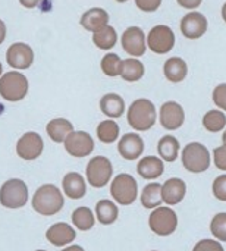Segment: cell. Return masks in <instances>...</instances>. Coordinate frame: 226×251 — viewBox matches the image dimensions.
<instances>
[{
    "label": "cell",
    "mask_w": 226,
    "mask_h": 251,
    "mask_svg": "<svg viewBox=\"0 0 226 251\" xmlns=\"http://www.w3.org/2000/svg\"><path fill=\"white\" fill-rule=\"evenodd\" d=\"M32 209L43 216H54L63 209V193L53 184H46L37 188L32 196Z\"/></svg>",
    "instance_id": "obj_1"
},
{
    "label": "cell",
    "mask_w": 226,
    "mask_h": 251,
    "mask_svg": "<svg viewBox=\"0 0 226 251\" xmlns=\"http://www.w3.org/2000/svg\"><path fill=\"white\" fill-rule=\"evenodd\" d=\"M128 124L138 132L149 131L157 122V110L149 99H137L131 103L126 113Z\"/></svg>",
    "instance_id": "obj_2"
},
{
    "label": "cell",
    "mask_w": 226,
    "mask_h": 251,
    "mask_svg": "<svg viewBox=\"0 0 226 251\" xmlns=\"http://www.w3.org/2000/svg\"><path fill=\"white\" fill-rule=\"evenodd\" d=\"M182 166L191 174H203L210 168L212 156L209 149L199 141L188 143L181 151Z\"/></svg>",
    "instance_id": "obj_3"
},
{
    "label": "cell",
    "mask_w": 226,
    "mask_h": 251,
    "mask_svg": "<svg viewBox=\"0 0 226 251\" xmlns=\"http://www.w3.org/2000/svg\"><path fill=\"white\" fill-rule=\"evenodd\" d=\"M110 196L121 206H131L138 197V184L129 174H119L110 181Z\"/></svg>",
    "instance_id": "obj_4"
},
{
    "label": "cell",
    "mask_w": 226,
    "mask_h": 251,
    "mask_svg": "<svg viewBox=\"0 0 226 251\" xmlns=\"http://www.w3.org/2000/svg\"><path fill=\"white\" fill-rule=\"evenodd\" d=\"M29 90L28 78L19 71H9L0 78V96L7 101L22 100Z\"/></svg>",
    "instance_id": "obj_5"
},
{
    "label": "cell",
    "mask_w": 226,
    "mask_h": 251,
    "mask_svg": "<svg viewBox=\"0 0 226 251\" xmlns=\"http://www.w3.org/2000/svg\"><path fill=\"white\" fill-rule=\"evenodd\" d=\"M29 191L22 179L6 181L0 188V203L6 209H21L28 203Z\"/></svg>",
    "instance_id": "obj_6"
},
{
    "label": "cell",
    "mask_w": 226,
    "mask_h": 251,
    "mask_svg": "<svg viewBox=\"0 0 226 251\" xmlns=\"http://www.w3.org/2000/svg\"><path fill=\"white\" fill-rule=\"evenodd\" d=\"M149 228L159 237H169L178 228V215L169 206H160L149 216Z\"/></svg>",
    "instance_id": "obj_7"
},
{
    "label": "cell",
    "mask_w": 226,
    "mask_h": 251,
    "mask_svg": "<svg viewBox=\"0 0 226 251\" xmlns=\"http://www.w3.org/2000/svg\"><path fill=\"white\" fill-rule=\"evenodd\" d=\"M85 176H87V182L93 188H103L112 181L113 165L107 157L96 156L88 162L85 169Z\"/></svg>",
    "instance_id": "obj_8"
},
{
    "label": "cell",
    "mask_w": 226,
    "mask_h": 251,
    "mask_svg": "<svg viewBox=\"0 0 226 251\" xmlns=\"http://www.w3.org/2000/svg\"><path fill=\"white\" fill-rule=\"evenodd\" d=\"M146 41L153 53L166 54L175 46V34L168 25H156L149 31Z\"/></svg>",
    "instance_id": "obj_9"
},
{
    "label": "cell",
    "mask_w": 226,
    "mask_h": 251,
    "mask_svg": "<svg viewBox=\"0 0 226 251\" xmlns=\"http://www.w3.org/2000/svg\"><path fill=\"white\" fill-rule=\"evenodd\" d=\"M66 153H69L72 157H87L94 150V140L93 137L85 131H72L66 140L63 141Z\"/></svg>",
    "instance_id": "obj_10"
},
{
    "label": "cell",
    "mask_w": 226,
    "mask_h": 251,
    "mask_svg": "<svg viewBox=\"0 0 226 251\" xmlns=\"http://www.w3.org/2000/svg\"><path fill=\"white\" fill-rule=\"evenodd\" d=\"M146 32L140 26H129L124 31L121 37L122 49L132 57H140L147 50Z\"/></svg>",
    "instance_id": "obj_11"
},
{
    "label": "cell",
    "mask_w": 226,
    "mask_h": 251,
    "mask_svg": "<svg viewBox=\"0 0 226 251\" xmlns=\"http://www.w3.org/2000/svg\"><path fill=\"white\" fill-rule=\"evenodd\" d=\"M44 143L40 134L29 131L25 132L16 143V154L24 160H35L41 156Z\"/></svg>",
    "instance_id": "obj_12"
},
{
    "label": "cell",
    "mask_w": 226,
    "mask_h": 251,
    "mask_svg": "<svg viewBox=\"0 0 226 251\" xmlns=\"http://www.w3.org/2000/svg\"><path fill=\"white\" fill-rule=\"evenodd\" d=\"M6 60L13 69H28L34 63V50L26 43H13L6 51Z\"/></svg>",
    "instance_id": "obj_13"
},
{
    "label": "cell",
    "mask_w": 226,
    "mask_h": 251,
    "mask_svg": "<svg viewBox=\"0 0 226 251\" xmlns=\"http://www.w3.org/2000/svg\"><path fill=\"white\" fill-rule=\"evenodd\" d=\"M160 125L168 131L179 129L185 122V112L184 107L176 101H166L160 107Z\"/></svg>",
    "instance_id": "obj_14"
},
{
    "label": "cell",
    "mask_w": 226,
    "mask_h": 251,
    "mask_svg": "<svg viewBox=\"0 0 226 251\" xmlns=\"http://www.w3.org/2000/svg\"><path fill=\"white\" fill-rule=\"evenodd\" d=\"M207 28H209L207 18L200 12H196V10L188 12L181 19V31H182L184 37H187L190 40L203 37L206 34Z\"/></svg>",
    "instance_id": "obj_15"
},
{
    "label": "cell",
    "mask_w": 226,
    "mask_h": 251,
    "mask_svg": "<svg viewBox=\"0 0 226 251\" xmlns=\"http://www.w3.org/2000/svg\"><path fill=\"white\" fill-rule=\"evenodd\" d=\"M118 151L125 160H137L144 153V141L137 132H128L121 137Z\"/></svg>",
    "instance_id": "obj_16"
},
{
    "label": "cell",
    "mask_w": 226,
    "mask_h": 251,
    "mask_svg": "<svg viewBox=\"0 0 226 251\" xmlns=\"http://www.w3.org/2000/svg\"><path fill=\"white\" fill-rule=\"evenodd\" d=\"M187 196V184L181 178H169L162 184V199L163 204L169 207L179 204Z\"/></svg>",
    "instance_id": "obj_17"
},
{
    "label": "cell",
    "mask_w": 226,
    "mask_h": 251,
    "mask_svg": "<svg viewBox=\"0 0 226 251\" xmlns=\"http://www.w3.org/2000/svg\"><path fill=\"white\" fill-rule=\"evenodd\" d=\"M46 238L54 247H65L76 238V232L71 225L65 222H57L47 229Z\"/></svg>",
    "instance_id": "obj_18"
},
{
    "label": "cell",
    "mask_w": 226,
    "mask_h": 251,
    "mask_svg": "<svg viewBox=\"0 0 226 251\" xmlns=\"http://www.w3.org/2000/svg\"><path fill=\"white\" fill-rule=\"evenodd\" d=\"M63 194L72 200H79L87 194V179L78 172H69L62 181Z\"/></svg>",
    "instance_id": "obj_19"
},
{
    "label": "cell",
    "mask_w": 226,
    "mask_h": 251,
    "mask_svg": "<svg viewBox=\"0 0 226 251\" xmlns=\"http://www.w3.org/2000/svg\"><path fill=\"white\" fill-rule=\"evenodd\" d=\"M137 172L143 179L154 181V179L160 178L165 172L163 160L160 157H156V156L141 157L138 165H137Z\"/></svg>",
    "instance_id": "obj_20"
},
{
    "label": "cell",
    "mask_w": 226,
    "mask_h": 251,
    "mask_svg": "<svg viewBox=\"0 0 226 251\" xmlns=\"http://www.w3.org/2000/svg\"><path fill=\"white\" fill-rule=\"evenodd\" d=\"M79 24L91 32L99 31L100 28L109 25V13L103 7H91L85 10L81 16Z\"/></svg>",
    "instance_id": "obj_21"
},
{
    "label": "cell",
    "mask_w": 226,
    "mask_h": 251,
    "mask_svg": "<svg viewBox=\"0 0 226 251\" xmlns=\"http://www.w3.org/2000/svg\"><path fill=\"white\" fill-rule=\"evenodd\" d=\"M100 110L109 118L116 119L125 113V101L116 93H107L100 99Z\"/></svg>",
    "instance_id": "obj_22"
},
{
    "label": "cell",
    "mask_w": 226,
    "mask_h": 251,
    "mask_svg": "<svg viewBox=\"0 0 226 251\" xmlns=\"http://www.w3.org/2000/svg\"><path fill=\"white\" fill-rule=\"evenodd\" d=\"M157 153L162 160L171 162V163L175 162L181 153V144H179L178 138L171 134L163 135L157 143Z\"/></svg>",
    "instance_id": "obj_23"
},
{
    "label": "cell",
    "mask_w": 226,
    "mask_h": 251,
    "mask_svg": "<svg viewBox=\"0 0 226 251\" xmlns=\"http://www.w3.org/2000/svg\"><path fill=\"white\" fill-rule=\"evenodd\" d=\"M163 74L171 82H181L188 74V65L181 57H171L163 65Z\"/></svg>",
    "instance_id": "obj_24"
},
{
    "label": "cell",
    "mask_w": 226,
    "mask_h": 251,
    "mask_svg": "<svg viewBox=\"0 0 226 251\" xmlns=\"http://www.w3.org/2000/svg\"><path fill=\"white\" fill-rule=\"evenodd\" d=\"M140 201L143 204L144 209H157L163 204V199H162V185L159 182H150L147 184L141 194H140Z\"/></svg>",
    "instance_id": "obj_25"
},
{
    "label": "cell",
    "mask_w": 226,
    "mask_h": 251,
    "mask_svg": "<svg viewBox=\"0 0 226 251\" xmlns=\"http://www.w3.org/2000/svg\"><path fill=\"white\" fill-rule=\"evenodd\" d=\"M46 131L50 140H53L54 143H63L66 137L74 131V125L65 118H56L47 124Z\"/></svg>",
    "instance_id": "obj_26"
},
{
    "label": "cell",
    "mask_w": 226,
    "mask_h": 251,
    "mask_svg": "<svg viewBox=\"0 0 226 251\" xmlns=\"http://www.w3.org/2000/svg\"><path fill=\"white\" fill-rule=\"evenodd\" d=\"M119 216V209L112 200H100L96 204V218L101 225H112Z\"/></svg>",
    "instance_id": "obj_27"
},
{
    "label": "cell",
    "mask_w": 226,
    "mask_h": 251,
    "mask_svg": "<svg viewBox=\"0 0 226 251\" xmlns=\"http://www.w3.org/2000/svg\"><path fill=\"white\" fill-rule=\"evenodd\" d=\"M144 75V65L137 57H129L124 60L121 78L126 82H137Z\"/></svg>",
    "instance_id": "obj_28"
},
{
    "label": "cell",
    "mask_w": 226,
    "mask_h": 251,
    "mask_svg": "<svg viewBox=\"0 0 226 251\" xmlns=\"http://www.w3.org/2000/svg\"><path fill=\"white\" fill-rule=\"evenodd\" d=\"M118 41L116 29L110 25L100 28L99 31L93 32V43L101 50H110Z\"/></svg>",
    "instance_id": "obj_29"
},
{
    "label": "cell",
    "mask_w": 226,
    "mask_h": 251,
    "mask_svg": "<svg viewBox=\"0 0 226 251\" xmlns=\"http://www.w3.org/2000/svg\"><path fill=\"white\" fill-rule=\"evenodd\" d=\"M97 138L104 144H112L119 138V125L113 119L101 121L96 129Z\"/></svg>",
    "instance_id": "obj_30"
},
{
    "label": "cell",
    "mask_w": 226,
    "mask_h": 251,
    "mask_svg": "<svg viewBox=\"0 0 226 251\" xmlns=\"http://www.w3.org/2000/svg\"><path fill=\"white\" fill-rule=\"evenodd\" d=\"M72 224L79 231H90L96 224V216L90 207H78L72 212Z\"/></svg>",
    "instance_id": "obj_31"
},
{
    "label": "cell",
    "mask_w": 226,
    "mask_h": 251,
    "mask_svg": "<svg viewBox=\"0 0 226 251\" xmlns=\"http://www.w3.org/2000/svg\"><path fill=\"white\" fill-rule=\"evenodd\" d=\"M203 126L209 132H221V131H224L226 126V115L219 109L209 110L203 116Z\"/></svg>",
    "instance_id": "obj_32"
},
{
    "label": "cell",
    "mask_w": 226,
    "mask_h": 251,
    "mask_svg": "<svg viewBox=\"0 0 226 251\" xmlns=\"http://www.w3.org/2000/svg\"><path fill=\"white\" fill-rule=\"evenodd\" d=\"M122 65H124V60L118 54H115V53H107L101 59V63H100L101 71L107 76H121Z\"/></svg>",
    "instance_id": "obj_33"
},
{
    "label": "cell",
    "mask_w": 226,
    "mask_h": 251,
    "mask_svg": "<svg viewBox=\"0 0 226 251\" xmlns=\"http://www.w3.org/2000/svg\"><path fill=\"white\" fill-rule=\"evenodd\" d=\"M210 232L219 243H226V212H221L213 216L210 222Z\"/></svg>",
    "instance_id": "obj_34"
},
{
    "label": "cell",
    "mask_w": 226,
    "mask_h": 251,
    "mask_svg": "<svg viewBox=\"0 0 226 251\" xmlns=\"http://www.w3.org/2000/svg\"><path fill=\"white\" fill-rule=\"evenodd\" d=\"M212 191H213V196H215L219 201L226 203V174L219 175V176L213 181Z\"/></svg>",
    "instance_id": "obj_35"
},
{
    "label": "cell",
    "mask_w": 226,
    "mask_h": 251,
    "mask_svg": "<svg viewBox=\"0 0 226 251\" xmlns=\"http://www.w3.org/2000/svg\"><path fill=\"white\" fill-rule=\"evenodd\" d=\"M193 251H225L222 247V244L218 240H200L199 243H196V246L193 247Z\"/></svg>",
    "instance_id": "obj_36"
},
{
    "label": "cell",
    "mask_w": 226,
    "mask_h": 251,
    "mask_svg": "<svg viewBox=\"0 0 226 251\" xmlns=\"http://www.w3.org/2000/svg\"><path fill=\"white\" fill-rule=\"evenodd\" d=\"M213 103L218 106L219 110L226 112V84H219L213 90Z\"/></svg>",
    "instance_id": "obj_37"
},
{
    "label": "cell",
    "mask_w": 226,
    "mask_h": 251,
    "mask_svg": "<svg viewBox=\"0 0 226 251\" xmlns=\"http://www.w3.org/2000/svg\"><path fill=\"white\" fill-rule=\"evenodd\" d=\"M212 159H213V163L218 169L226 172V144H222L213 150Z\"/></svg>",
    "instance_id": "obj_38"
},
{
    "label": "cell",
    "mask_w": 226,
    "mask_h": 251,
    "mask_svg": "<svg viewBox=\"0 0 226 251\" xmlns=\"http://www.w3.org/2000/svg\"><path fill=\"white\" fill-rule=\"evenodd\" d=\"M162 4V0H135V6L143 12H156Z\"/></svg>",
    "instance_id": "obj_39"
},
{
    "label": "cell",
    "mask_w": 226,
    "mask_h": 251,
    "mask_svg": "<svg viewBox=\"0 0 226 251\" xmlns=\"http://www.w3.org/2000/svg\"><path fill=\"white\" fill-rule=\"evenodd\" d=\"M203 0H178V3L185 9H197Z\"/></svg>",
    "instance_id": "obj_40"
},
{
    "label": "cell",
    "mask_w": 226,
    "mask_h": 251,
    "mask_svg": "<svg viewBox=\"0 0 226 251\" xmlns=\"http://www.w3.org/2000/svg\"><path fill=\"white\" fill-rule=\"evenodd\" d=\"M40 1H41V0H19V3H21L24 7H26V9H34V7H37Z\"/></svg>",
    "instance_id": "obj_41"
},
{
    "label": "cell",
    "mask_w": 226,
    "mask_h": 251,
    "mask_svg": "<svg viewBox=\"0 0 226 251\" xmlns=\"http://www.w3.org/2000/svg\"><path fill=\"white\" fill-rule=\"evenodd\" d=\"M6 34H7V29H6V24L0 19V44L4 41L6 38Z\"/></svg>",
    "instance_id": "obj_42"
},
{
    "label": "cell",
    "mask_w": 226,
    "mask_h": 251,
    "mask_svg": "<svg viewBox=\"0 0 226 251\" xmlns=\"http://www.w3.org/2000/svg\"><path fill=\"white\" fill-rule=\"evenodd\" d=\"M62 251H85L81 246H68L66 249H63Z\"/></svg>",
    "instance_id": "obj_43"
},
{
    "label": "cell",
    "mask_w": 226,
    "mask_h": 251,
    "mask_svg": "<svg viewBox=\"0 0 226 251\" xmlns=\"http://www.w3.org/2000/svg\"><path fill=\"white\" fill-rule=\"evenodd\" d=\"M222 18H224V21L226 22V3L222 6Z\"/></svg>",
    "instance_id": "obj_44"
},
{
    "label": "cell",
    "mask_w": 226,
    "mask_h": 251,
    "mask_svg": "<svg viewBox=\"0 0 226 251\" xmlns=\"http://www.w3.org/2000/svg\"><path fill=\"white\" fill-rule=\"evenodd\" d=\"M222 143H224V144H226V129L224 131V134H222Z\"/></svg>",
    "instance_id": "obj_45"
},
{
    "label": "cell",
    "mask_w": 226,
    "mask_h": 251,
    "mask_svg": "<svg viewBox=\"0 0 226 251\" xmlns=\"http://www.w3.org/2000/svg\"><path fill=\"white\" fill-rule=\"evenodd\" d=\"M1 75H3V66H1V62H0V78H1Z\"/></svg>",
    "instance_id": "obj_46"
},
{
    "label": "cell",
    "mask_w": 226,
    "mask_h": 251,
    "mask_svg": "<svg viewBox=\"0 0 226 251\" xmlns=\"http://www.w3.org/2000/svg\"><path fill=\"white\" fill-rule=\"evenodd\" d=\"M116 1H119V3H125V1H128V0H116Z\"/></svg>",
    "instance_id": "obj_47"
},
{
    "label": "cell",
    "mask_w": 226,
    "mask_h": 251,
    "mask_svg": "<svg viewBox=\"0 0 226 251\" xmlns=\"http://www.w3.org/2000/svg\"><path fill=\"white\" fill-rule=\"evenodd\" d=\"M35 251H46V250H35Z\"/></svg>",
    "instance_id": "obj_48"
},
{
    "label": "cell",
    "mask_w": 226,
    "mask_h": 251,
    "mask_svg": "<svg viewBox=\"0 0 226 251\" xmlns=\"http://www.w3.org/2000/svg\"><path fill=\"white\" fill-rule=\"evenodd\" d=\"M151 251H159V250H151Z\"/></svg>",
    "instance_id": "obj_49"
}]
</instances>
